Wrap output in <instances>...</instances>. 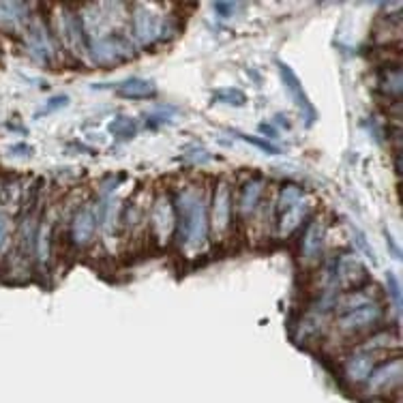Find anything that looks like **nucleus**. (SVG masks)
<instances>
[{
	"instance_id": "nucleus-1",
	"label": "nucleus",
	"mask_w": 403,
	"mask_h": 403,
	"mask_svg": "<svg viewBox=\"0 0 403 403\" xmlns=\"http://www.w3.org/2000/svg\"><path fill=\"white\" fill-rule=\"evenodd\" d=\"M178 217L181 219V236L183 245L189 251H198L204 247L208 236V210L202 193L198 189H187L178 195Z\"/></svg>"
},
{
	"instance_id": "nucleus-2",
	"label": "nucleus",
	"mask_w": 403,
	"mask_h": 403,
	"mask_svg": "<svg viewBox=\"0 0 403 403\" xmlns=\"http://www.w3.org/2000/svg\"><path fill=\"white\" fill-rule=\"evenodd\" d=\"M367 281H369V273H367L365 264L356 255L345 253L335 262L333 284L339 286L341 290H352L354 292V290H360Z\"/></svg>"
},
{
	"instance_id": "nucleus-3",
	"label": "nucleus",
	"mask_w": 403,
	"mask_h": 403,
	"mask_svg": "<svg viewBox=\"0 0 403 403\" xmlns=\"http://www.w3.org/2000/svg\"><path fill=\"white\" fill-rule=\"evenodd\" d=\"M88 50L95 63L112 65L131 56V41H127L122 35H105L97 41H88Z\"/></svg>"
},
{
	"instance_id": "nucleus-4",
	"label": "nucleus",
	"mask_w": 403,
	"mask_h": 403,
	"mask_svg": "<svg viewBox=\"0 0 403 403\" xmlns=\"http://www.w3.org/2000/svg\"><path fill=\"white\" fill-rule=\"evenodd\" d=\"M131 28H133V37H136L142 45H153L157 39H161V31H163L157 14L153 9H149L146 5H138L133 9Z\"/></svg>"
},
{
	"instance_id": "nucleus-5",
	"label": "nucleus",
	"mask_w": 403,
	"mask_h": 403,
	"mask_svg": "<svg viewBox=\"0 0 403 403\" xmlns=\"http://www.w3.org/2000/svg\"><path fill=\"white\" fill-rule=\"evenodd\" d=\"M380 320H382V307L377 303H369V305L356 307L348 313H341L337 320V326L343 333H360V331L371 328Z\"/></svg>"
},
{
	"instance_id": "nucleus-6",
	"label": "nucleus",
	"mask_w": 403,
	"mask_h": 403,
	"mask_svg": "<svg viewBox=\"0 0 403 403\" xmlns=\"http://www.w3.org/2000/svg\"><path fill=\"white\" fill-rule=\"evenodd\" d=\"M277 67H279V75H281L284 86L290 90V95H292L294 103L299 105V109H301V112H303V116L307 118V124H313V122H316V118H318V112H316L313 103L309 101V97H307L305 88H303V84H301L299 75H296V73L292 71V67H290V65H286L284 60H277Z\"/></svg>"
},
{
	"instance_id": "nucleus-7",
	"label": "nucleus",
	"mask_w": 403,
	"mask_h": 403,
	"mask_svg": "<svg viewBox=\"0 0 403 403\" xmlns=\"http://www.w3.org/2000/svg\"><path fill=\"white\" fill-rule=\"evenodd\" d=\"M176 208L170 198H159L151 210V225L161 242H168L176 232Z\"/></svg>"
},
{
	"instance_id": "nucleus-8",
	"label": "nucleus",
	"mask_w": 403,
	"mask_h": 403,
	"mask_svg": "<svg viewBox=\"0 0 403 403\" xmlns=\"http://www.w3.org/2000/svg\"><path fill=\"white\" fill-rule=\"evenodd\" d=\"M232 219V189L227 183H219L215 198H213V227L217 234L230 227Z\"/></svg>"
},
{
	"instance_id": "nucleus-9",
	"label": "nucleus",
	"mask_w": 403,
	"mask_h": 403,
	"mask_svg": "<svg viewBox=\"0 0 403 403\" xmlns=\"http://www.w3.org/2000/svg\"><path fill=\"white\" fill-rule=\"evenodd\" d=\"M401 358H394V360H388L384 365H380L377 369L371 371V375L367 377L369 382V390L373 392H380V390H390L392 386L399 384L401 380Z\"/></svg>"
},
{
	"instance_id": "nucleus-10",
	"label": "nucleus",
	"mask_w": 403,
	"mask_h": 403,
	"mask_svg": "<svg viewBox=\"0 0 403 403\" xmlns=\"http://www.w3.org/2000/svg\"><path fill=\"white\" fill-rule=\"evenodd\" d=\"M26 43H28V52L33 58L41 60V63H50L52 56H54V45H52V39L48 35V31L41 26V24H33L28 28V35H26Z\"/></svg>"
},
{
	"instance_id": "nucleus-11",
	"label": "nucleus",
	"mask_w": 403,
	"mask_h": 403,
	"mask_svg": "<svg viewBox=\"0 0 403 403\" xmlns=\"http://www.w3.org/2000/svg\"><path fill=\"white\" fill-rule=\"evenodd\" d=\"M95 213L90 206H84L75 213L73 221H71V240L73 245L77 247H86L90 240H92V234H95Z\"/></svg>"
},
{
	"instance_id": "nucleus-12",
	"label": "nucleus",
	"mask_w": 403,
	"mask_h": 403,
	"mask_svg": "<svg viewBox=\"0 0 403 403\" xmlns=\"http://www.w3.org/2000/svg\"><path fill=\"white\" fill-rule=\"evenodd\" d=\"M324 238H326V223L322 219H313L305 234H303V242H301V251L305 259H316L320 257L322 249H324Z\"/></svg>"
},
{
	"instance_id": "nucleus-13",
	"label": "nucleus",
	"mask_w": 403,
	"mask_h": 403,
	"mask_svg": "<svg viewBox=\"0 0 403 403\" xmlns=\"http://www.w3.org/2000/svg\"><path fill=\"white\" fill-rule=\"evenodd\" d=\"M114 90L122 99H153L157 95V86L144 77H129L120 82Z\"/></svg>"
},
{
	"instance_id": "nucleus-14",
	"label": "nucleus",
	"mask_w": 403,
	"mask_h": 403,
	"mask_svg": "<svg viewBox=\"0 0 403 403\" xmlns=\"http://www.w3.org/2000/svg\"><path fill=\"white\" fill-rule=\"evenodd\" d=\"M373 371V358L369 352H358L348 358L345 362V375L352 382H365Z\"/></svg>"
},
{
	"instance_id": "nucleus-15",
	"label": "nucleus",
	"mask_w": 403,
	"mask_h": 403,
	"mask_svg": "<svg viewBox=\"0 0 403 403\" xmlns=\"http://www.w3.org/2000/svg\"><path fill=\"white\" fill-rule=\"evenodd\" d=\"M262 191H264V183L259 178H251L242 185L240 189V198H238V206H240V213L242 215H251L255 208H257V202L262 198Z\"/></svg>"
},
{
	"instance_id": "nucleus-16",
	"label": "nucleus",
	"mask_w": 403,
	"mask_h": 403,
	"mask_svg": "<svg viewBox=\"0 0 403 403\" xmlns=\"http://www.w3.org/2000/svg\"><path fill=\"white\" fill-rule=\"evenodd\" d=\"M307 213H309V206L303 200L299 204H294L292 208H288L281 215V219H279V234L281 236H290L303 223V219L307 217Z\"/></svg>"
},
{
	"instance_id": "nucleus-17",
	"label": "nucleus",
	"mask_w": 403,
	"mask_h": 403,
	"mask_svg": "<svg viewBox=\"0 0 403 403\" xmlns=\"http://www.w3.org/2000/svg\"><path fill=\"white\" fill-rule=\"evenodd\" d=\"M401 84H403V80H401V69H399V67H394V69H384V71L380 73V88H382L384 95L399 99V97H401Z\"/></svg>"
},
{
	"instance_id": "nucleus-18",
	"label": "nucleus",
	"mask_w": 403,
	"mask_h": 403,
	"mask_svg": "<svg viewBox=\"0 0 403 403\" xmlns=\"http://www.w3.org/2000/svg\"><path fill=\"white\" fill-rule=\"evenodd\" d=\"M136 131H138V124L129 116H116L109 122V133L116 140H131L133 136H136Z\"/></svg>"
},
{
	"instance_id": "nucleus-19",
	"label": "nucleus",
	"mask_w": 403,
	"mask_h": 403,
	"mask_svg": "<svg viewBox=\"0 0 403 403\" xmlns=\"http://www.w3.org/2000/svg\"><path fill=\"white\" fill-rule=\"evenodd\" d=\"M213 101L215 103H225V105H236V107H242L247 103V95L240 90V88H234V86H227V88H219L213 92Z\"/></svg>"
},
{
	"instance_id": "nucleus-20",
	"label": "nucleus",
	"mask_w": 403,
	"mask_h": 403,
	"mask_svg": "<svg viewBox=\"0 0 403 403\" xmlns=\"http://www.w3.org/2000/svg\"><path fill=\"white\" fill-rule=\"evenodd\" d=\"M303 200V187L299 185H286L279 193V200H277V210L279 215H284L288 208H292L294 204H299Z\"/></svg>"
},
{
	"instance_id": "nucleus-21",
	"label": "nucleus",
	"mask_w": 403,
	"mask_h": 403,
	"mask_svg": "<svg viewBox=\"0 0 403 403\" xmlns=\"http://www.w3.org/2000/svg\"><path fill=\"white\" fill-rule=\"evenodd\" d=\"M236 138H240L242 142H247V144H253L255 149H259L262 153H266V155H277L279 153V149L273 144V142H268V140H262V138H255V136H247V133H240V131H232Z\"/></svg>"
},
{
	"instance_id": "nucleus-22",
	"label": "nucleus",
	"mask_w": 403,
	"mask_h": 403,
	"mask_svg": "<svg viewBox=\"0 0 403 403\" xmlns=\"http://www.w3.org/2000/svg\"><path fill=\"white\" fill-rule=\"evenodd\" d=\"M181 161L187 163V166H204L210 161V153L206 149H200V146H191L187 149L183 155H181Z\"/></svg>"
},
{
	"instance_id": "nucleus-23",
	"label": "nucleus",
	"mask_w": 403,
	"mask_h": 403,
	"mask_svg": "<svg viewBox=\"0 0 403 403\" xmlns=\"http://www.w3.org/2000/svg\"><path fill=\"white\" fill-rule=\"evenodd\" d=\"M390 345H399V337L392 335V333H380V335H373L365 343V350H384V348H390Z\"/></svg>"
},
{
	"instance_id": "nucleus-24",
	"label": "nucleus",
	"mask_w": 403,
	"mask_h": 403,
	"mask_svg": "<svg viewBox=\"0 0 403 403\" xmlns=\"http://www.w3.org/2000/svg\"><path fill=\"white\" fill-rule=\"evenodd\" d=\"M386 284H388V294L392 299L394 311L399 316L401 313V284H399V279H397L394 273H386Z\"/></svg>"
},
{
	"instance_id": "nucleus-25",
	"label": "nucleus",
	"mask_w": 403,
	"mask_h": 403,
	"mask_svg": "<svg viewBox=\"0 0 403 403\" xmlns=\"http://www.w3.org/2000/svg\"><path fill=\"white\" fill-rule=\"evenodd\" d=\"M67 105H69V97H67V95H56V97H52V99L45 101V105L37 112V116L52 114V112H56V109H60V107H67Z\"/></svg>"
},
{
	"instance_id": "nucleus-26",
	"label": "nucleus",
	"mask_w": 403,
	"mask_h": 403,
	"mask_svg": "<svg viewBox=\"0 0 403 403\" xmlns=\"http://www.w3.org/2000/svg\"><path fill=\"white\" fill-rule=\"evenodd\" d=\"M354 242H356V249L358 251H362L373 264H377V257H375V251H373V247L367 242V238H365V234L362 232H358V230H354Z\"/></svg>"
},
{
	"instance_id": "nucleus-27",
	"label": "nucleus",
	"mask_w": 403,
	"mask_h": 403,
	"mask_svg": "<svg viewBox=\"0 0 403 403\" xmlns=\"http://www.w3.org/2000/svg\"><path fill=\"white\" fill-rule=\"evenodd\" d=\"M172 112H174L172 107H163V105H161V107H155V109H153L151 114H146V116H149L153 122H166V120H170V114H172Z\"/></svg>"
},
{
	"instance_id": "nucleus-28",
	"label": "nucleus",
	"mask_w": 403,
	"mask_h": 403,
	"mask_svg": "<svg viewBox=\"0 0 403 403\" xmlns=\"http://www.w3.org/2000/svg\"><path fill=\"white\" fill-rule=\"evenodd\" d=\"M213 9L219 14V18L227 20V18H232V16H234L236 5H234V3H215V5H213Z\"/></svg>"
},
{
	"instance_id": "nucleus-29",
	"label": "nucleus",
	"mask_w": 403,
	"mask_h": 403,
	"mask_svg": "<svg viewBox=\"0 0 403 403\" xmlns=\"http://www.w3.org/2000/svg\"><path fill=\"white\" fill-rule=\"evenodd\" d=\"M9 155H14V157H31L33 149L28 144H14V146H9Z\"/></svg>"
},
{
	"instance_id": "nucleus-30",
	"label": "nucleus",
	"mask_w": 403,
	"mask_h": 403,
	"mask_svg": "<svg viewBox=\"0 0 403 403\" xmlns=\"http://www.w3.org/2000/svg\"><path fill=\"white\" fill-rule=\"evenodd\" d=\"M259 131L264 133L266 138H277V129L273 124H268V122H262L259 124Z\"/></svg>"
},
{
	"instance_id": "nucleus-31",
	"label": "nucleus",
	"mask_w": 403,
	"mask_h": 403,
	"mask_svg": "<svg viewBox=\"0 0 403 403\" xmlns=\"http://www.w3.org/2000/svg\"><path fill=\"white\" fill-rule=\"evenodd\" d=\"M7 230H9L7 217L0 215V247H3V242H5V238H7Z\"/></svg>"
}]
</instances>
